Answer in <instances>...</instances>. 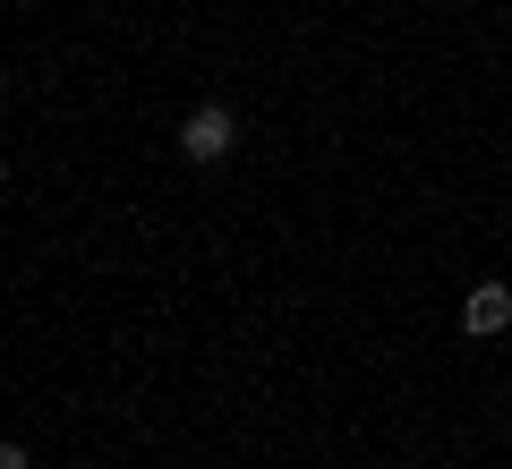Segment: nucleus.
I'll list each match as a JSON object with an SVG mask.
<instances>
[{
    "instance_id": "obj_1",
    "label": "nucleus",
    "mask_w": 512,
    "mask_h": 469,
    "mask_svg": "<svg viewBox=\"0 0 512 469\" xmlns=\"http://www.w3.org/2000/svg\"><path fill=\"white\" fill-rule=\"evenodd\" d=\"M231 145H239V120H231L222 103H197V111L180 120V154H188V163H222Z\"/></svg>"
},
{
    "instance_id": "obj_2",
    "label": "nucleus",
    "mask_w": 512,
    "mask_h": 469,
    "mask_svg": "<svg viewBox=\"0 0 512 469\" xmlns=\"http://www.w3.org/2000/svg\"><path fill=\"white\" fill-rule=\"evenodd\" d=\"M504 325H512V290H504V282H478L470 299H461V333L487 342V333H504Z\"/></svg>"
},
{
    "instance_id": "obj_3",
    "label": "nucleus",
    "mask_w": 512,
    "mask_h": 469,
    "mask_svg": "<svg viewBox=\"0 0 512 469\" xmlns=\"http://www.w3.org/2000/svg\"><path fill=\"white\" fill-rule=\"evenodd\" d=\"M0 469H26V444H0Z\"/></svg>"
},
{
    "instance_id": "obj_4",
    "label": "nucleus",
    "mask_w": 512,
    "mask_h": 469,
    "mask_svg": "<svg viewBox=\"0 0 512 469\" xmlns=\"http://www.w3.org/2000/svg\"><path fill=\"white\" fill-rule=\"evenodd\" d=\"M0 86H9V77H0Z\"/></svg>"
}]
</instances>
